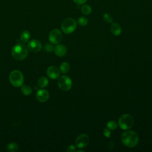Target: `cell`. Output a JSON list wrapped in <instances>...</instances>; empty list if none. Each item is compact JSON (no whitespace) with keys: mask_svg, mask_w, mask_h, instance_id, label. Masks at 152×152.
<instances>
[{"mask_svg":"<svg viewBox=\"0 0 152 152\" xmlns=\"http://www.w3.org/2000/svg\"><path fill=\"white\" fill-rule=\"evenodd\" d=\"M22 93L25 96H29L32 93L31 88L27 85H23L21 88Z\"/></svg>","mask_w":152,"mask_h":152,"instance_id":"obj_18","label":"cell"},{"mask_svg":"<svg viewBox=\"0 0 152 152\" xmlns=\"http://www.w3.org/2000/svg\"><path fill=\"white\" fill-rule=\"evenodd\" d=\"M103 18L107 23H112L113 22V17H112V16L110 14H108V13H104L103 14Z\"/></svg>","mask_w":152,"mask_h":152,"instance_id":"obj_22","label":"cell"},{"mask_svg":"<svg viewBox=\"0 0 152 152\" xmlns=\"http://www.w3.org/2000/svg\"><path fill=\"white\" fill-rule=\"evenodd\" d=\"M60 71L64 73V74H65V73H67L69 71V69H70V66H69V65L68 63H67L66 62H62L61 65H60Z\"/></svg>","mask_w":152,"mask_h":152,"instance_id":"obj_19","label":"cell"},{"mask_svg":"<svg viewBox=\"0 0 152 152\" xmlns=\"http://www.w3.org/2000/svg\"><path fill=\"white\" fill-rule=\"evenodd\" d=\"M110 32L114 36H119L121 34L122 31V28L121 26L117 23H112L110 28Z\"/></svg>","mask_w":152,"mask_h":152,"instance_id":"obj_13","label":"cell"},{"mask_svg":"<svg viewBox=\"0 0 152 152\" xmlns=\"http://www.w3.org/2000/svg\"><path fill=\"white\" fill-rule=\"evenodd\" d=\"M74 1V2H75L76 4L77 5H83L85 3H86L87 2L88 0H72Z\"/></svg>","mask_w":152,"mask_h":152,"instance_id":"obj_26","label":"cell"},{"mask_svg":"<svg viewBox=\"0 0 152 152\" xmlns=\"http://www.w3.org/2000/svg\"><path fill=\"white\" fill-rule=\"evenodd\" d=\"M81 11L83 14L87 15L91 13L92 8H91V6H90L89 5L83 4L81 7Z\"/></svg>","mask_w":152,"mask_h":152,"instance_id":"obj_15","label":"cell"},{"mask_svg":"<svg viewBox=\"0 0 152 152\" xmlns=\"http://www.w3.org/2000/svg\"><path fill=\"white\" fill-rule=\"evenodd\" d=\"M103 135H104L106 137L109 138V137H110L111 133H110V130H109V129H107V128H104V129H103Z\"/></svg>","mask_w":152,"mask_h":152,"instance_id":"obj_24","label":"cell"},{"mask_svg":"<svg viewBox=\"0 0 152 152\" xmlns=\"http://www.w3.org/2000/svg\"><path fill=\"white\" fill-rule=\"evenodd\" d=\"M63 35L58 29H53L49 34V40L52 44H59L62 40Z\"/></svg>","mask_w":152,"mask_h":152,"instance_id":"obj_7","label":"cell"},{"mask_svg":"<svg viewBox=\"0 0 152 152\" xmlns=\"http://www.w3.org/2000/svg\"><path fill=\"white\" fill-rule=\"evenodd\" d=\"M66 151L68 152H74L76 151V147L74 145H69L66 148Z\"/></svg>","mask_w":152,"mask_h":152,"instance_id":"obj_25","label":"cell"},{"mask_svg":"<svg viewBox=\"0 0 152 152\" xmlns=\"http://www.w3.org/2000/svg\"><path fill=\"white\" fill-rule=\"evenodd\" d=\"M38 86L41 88H45L48 86L49 84L48 79L45 77H41L37 82Z\"/></svg>","mask_w":152,"mask_h":152,"instance_id":"obj_16","label":"cell"},{"mask_svg":"<svg viewBox=\"0 0 152 152\" xmlns=\"http://www.w3.org/2000/svg\"><path fill=\"white\" fill-rule=\"evenodd\" d=\"M60 69L56 66L52 65L50 66L46 71V74L51 79H56L59 77L60 75Z\"/></svg>","mask_w":152,"mask_h":152,"instance_id":"obj_10","label":"cell"},{"mask_svg":"<svg viewBox=\"0 0 152 152\" xmlns=\"http://www.w3.org/2000/svg\"><path fill=\"white\" fill-rule=\"evenodd\" d=\"M122 142L126 147L132 148L137 145L139 137L137 133L132 130H128L123 132L121 135Z\"/></svg>","mask_w":152,"mask_h":152,"instance_id":"obj_1","label":"cell"},{"mask_svg":"<svg viewBox=\"0 0 152 152\" xmlns=\"http://www.w3.org/2000/svg\"><path fill=\"white\" fill-rule=\"evenodd\" d=\"M49 97V92L45 89L38 90L36 93V98L37 99L41 102H46Z\"/></svg>","mask_w":152,"mask_h":152,"instance_id":"obj_11","label":"cell"},{"mask_svg":"<svg viewBox=\"0 0 152 152\" xmlns=\"http://www.w3.org/2000/svg\"><path fill=\"white\" fill-rule=\"evenodd\" d=\"M30 38V34L27 30H24L20 34V40L23 43H25L28 41Z\"/></svg>","mask_w":152,"mask_h":152,"instance_id":"obj_14","label":"cell"},{"mask_svg":"<svg viewBox=\"0 0 152 152\" xmlns=\"http://www.w3.org/2000/svg\"><path fill=\"white\" fill-rule=\"evenodd\" d=\"M89 142V137L86 134H81L79 135L75 140L76 146L78 148H83L86 147Z\"/></svg>","mask_w":152,"mask_h":152,"instance_id":"obj_8","label":"cell"},{"mask_svg":"<svg viewBox=\"0 0 152 152\" xmlns=\"http://www.w3.org/2000/svg\"><path fill=\"white\" fill-rule=\"evenodd\" d=\"M28 49L33 52H38L42 49V43L40 41L33 39L30 41L27 46Z\"/></svg>","mask_w":152,"mask_h":152,"instance_id":"obj_9","label":"cell"},{"mask_svg":"<svg viewBox=\"0 0 152 152\" xmlns=\"http://www.w3.org/2000/svg\"><path fill=\"white\" fill-rule=\"evenodd\" d=\"M58 86L61 90L63 91H68L72 87V82L69 77L62 75L58 79Z\"/></svg>","mask_w":152,"mask_h":152,"instance_id":"obj_6","label":"cell"},{"mask_svg":"<svg viewBox=\"0 0 152 152\" xmlns=\"http://www.w3.org/2000/svg\"><path fill=\"white\" fill-rule=\"evenodd\" d=\"M76 151H77V152H80V151H81V152H84V150H76Z\"/></svg>","mask_w":152,"mask_h":152,"instance_id":"obj_28","label":"cell"},{"mask_svg":"<svg viewBox=\"0 0 152 152\" xmlns=\"http://www.w3.org/2000/svg\"><path fill=\"white\" fill-rule=\"evenodd\" d=\"M19 146L18 145L14 142H12L7 145V150L10 152H16L18 150Z\"/></svg>","mask_w":152,"mask_h":152,"instance_id":"obj_17","label":"cell"},{"mask_svg":"<svg viewBox=\"0 0 152 152\" xmlns=\"http://www.w3.org/2000/svg\"><path fill=\"white\" fill-rule=\"evenodd\" d=\"M117 124L115 121H109L107 122L106 124V127L107 129L111 131L115 130L117 128Z\"/></svg>","mask_w":152,"mask_h":152,"instance_id":"obj_21","label":"cell"},{"mask_svg":"<svg viewBox=\"0 0 152 152\" xmlns=\"http://www.w3.org/2000/svg\"><path fill=\"white\" fill-rule=\"evenodd\" d=\"M10 81L11 84L16 87L23 86L24 83V77L19 70H14L10 74Z\"/></svg>","mask_w":152,"mask_h":152,"instance_id":"obj_4","label":"cell"},{"mask_svg":"<svg viewBox=\"0 0 152 152\" xmlns=\"http://www.w3.org/2000/svg\"><path fill=\"white\" fill-rule=\"evenodd\" d=\"M77 21L72 18H66L61 23V29L65 34H71L77 28Z\"/></svg>","mask_w":152,"mask_h":152,"instance_id":"obj_3","label":"cell"},{"mask_svg":"<svg viewBox=\"0 0 152 152\" xmlns=\"http://www.w3.org/2000/svg\"><path fill=\"white\" fill-rule=\"evenodd\" d=\"M28 48L24 43H18L14 45L12 49V57L18 61L24 59L28 55Z\"/></svg>","mask_w":152,"mask_h":152,"instance_id":"obj_2","label":"cell"},{"mask_svg":"<svg viewBox=\"0 0 152 152\" xmlns=\"http://www.w3.org/2000/svg\"><path fill=\"white\" fill-rule=\"evenodd\" d=\"M53 51L57 56H58L59 57H62L66 55V48L64 45L58 44L56 46H55L54 47Z\"/></svg>","mask_w":152,"mask_h":152,"instance_id":"obj_12","label":"cell"},{"mask_svg":"<svg viewBox=\"0 0 152 152\" xmlns=\"http://www.w3.org/2000/svg\"><path fill=\"white\" fill-rule=\"evenodd\" d=\"M118 125L122 129H129L134 125V118L129 114H124L119 118Z\"/></svg>","mask_w":152,"mask_h":152,"instance_id":"obj_5","label":"cell"},{"mask_svg":"<svg viewBox=\"0 0 152 152\" xmlns=\"http://www.w3.org/2000/svg\"><path fill=\"white\" fill-rule=\"evenodd\" d=\"M108 147H109V148L110 150L113 148V147H114V142H113V141H109Z\"/></svg>","mask_w":152,"mask_h":152,"instance_id":"obj_27","label":"cell"},{"mask_svg":"<svg viewBox=\"0 0 152 152\" xmlns=\"http://www.w3.org/2000/svg\"><path fill=\"white\" fill-rule=\"evenodd\" d=\"M44 49L45 50L46 52H51L54 49V47L52 45V44H50V43H46L45 46H44Z\"/></svg>","mask_w":152,"mask_h":152,"instance_id":"obj_23","label":"cell"},{"mask_svg":"<svg viewBox=\"0 0 152 152\" xmlns=\"http://www.w3.org/2000/svg\"><path fill=\"white\" fill-rule=\"evenodd\" d=\"M88 23V20L87 17L84 16H81L77 19V23L80 26H86Z\"/></svg>","mask_w":152,"mask_h":152,"instance_id":"obj_20","label":"cell"}]
</instances>
